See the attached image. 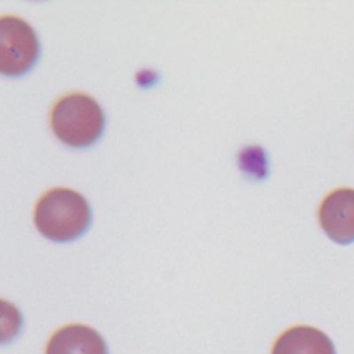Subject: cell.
Wrapping results in <instances>:
<instances>
[{
  "label": "cell",
  "instance_id": "cell-1",
  "mask_svg": "<svg viewBox=\"0 0 354 354\" xmlns=\"http://www.w3.org/2000/svg\"><path fill=\"white\" fill-rule=\"evenodd\" d=\"M91 207L87 199L71 188H53L44 192L35 207L37 231L54 242H71L91 225Z\"/></svg>",
  "mask_w": 354,
  "mask_h": 354
},
{
  "label": "cell",
  "instance_id": "cell-2",
  "mask_svg": "<svg viewBox=\"0 0 354 354\" xmlns=\"http://www.w3.org/2000/svg\"><path fill=\"white\" fill-rule=\"evenodd\" d=\"M50 124L57 138L64 144L72 148H86L101 138L105 115L93 97L72 93L61 97L54 104Z\"/></svg>",
  "mask_w": 354,
  "mask_h": 354
},
{
  "label": "cell",
  "instance_id": "cell-3",
  "mask_svg": "<svg viewBox=\"0 0 354 354\" xmlns=\"http://www.w3.org/2000/svg\"><path fill=\"white\" fill-rule=\"evenodd\" d=\"M40 55L35 29L15 15L0 17V75L18 77L28 73Z\"/></svg>",
  "mask_w": 354,
  "mask_h": 354
},
{
  "label": "cell",
  "instance_id": "cell-4",
  "mask_svg": "<svg viewBox=\"0 0 354 354\" xmlns=\"http://www.w3.org/2000/svg\"><path fill=\"white\" fill-rule=\"evenodd\" d=\"M319 225L336 243L354 242V189L337 188L328 194L318 210Z\"/></svg>",
  "mask_w": 354,
  "mask_h": 354
},
{
  "label": "cell",
  "instance_id": "cell-5",
  "mask_svg": "<svg viewBox=\"0 0 354 354\" xmlns=\"http://www.w3.org/2000/svg\"><path fill=\"white\" fill-rule=\"evenodd\" d=\"M46 354H109L104 337L94 328L72 324L58 329L48 340Z\"/></svg>",
  "mask_w": 354,
  "mask_h": 354
},
{
  "label": "cell",
  "instance_id": "cell-6",
  "mask_svg": "<svg viewBox=\"0 0 354 354\" xmlns=\"http://www.w3.org/2000/svg\"><path fill=\"white\" fill-rule=\"evenodd\" d=\"M271 354H336L328 335L313 326H293L274 343Z\"/></svg>",
  "mask_w": 354,
  "mask_h": 354
},
{
  "label": "cell",
  "instance_id": "cell-7",
  "mask_svg": "<svg viewBox=\"0 0 354 354\" xmlns=\"http://www.w3.org/2000/svg\"><path fill=\"white\" fill-rule=\"evenodd\" d=\"M24 317L11 301L0 299V344L11 343L22 330Z\"/></svg>",
  "mask_w": 354,
  "mask_h": 354
}]
</instances>
